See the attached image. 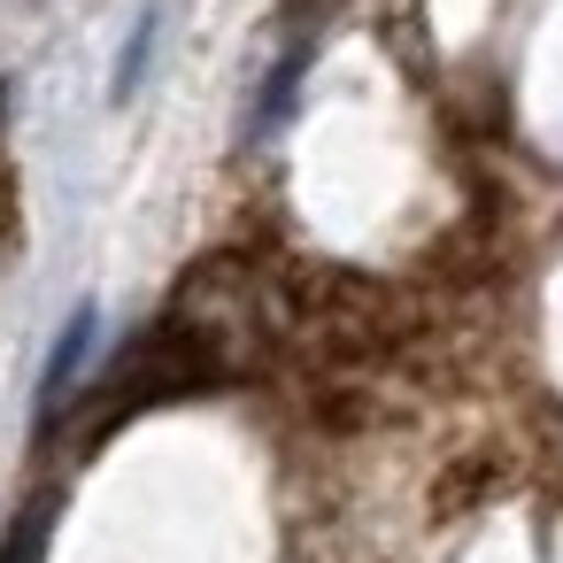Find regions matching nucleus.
I'll return each mask as SVG.
<instances>
[{
  "mask_svg": "<svg viewBox=\"0 0 563 563\" xmlns=\"http://www.w3.org/2000/svg\"><path fill=\"white\" fill-rule=\"evenodd\" d=\"M155 40H163V9L147 0V9L132 16V40L117 47V78H109V101H132V93L147 86V70H155Z\"/></svg>",
  "mask_w": 563,
  "mask_h": 563,
  "instance_id": "f03ea898",
  "label": "nucleus"
},
{
  "mask_svg": "<svg viewBox=\"0 0 563 563\" xmlns=\"http://www.w3.org/2000/svg\"><path fill=\"white\" fill-rule=\"evenodd\" d=\"M47 525H55V501H32L9 532V548H0V563H40L47 555Z\"/></svg>",
  "mask_w": 563,
  "mask_h": 563,
  "instance_id": "20e7f679",
  "label": "nucleus"
},
{
  "mask_svg": "<svg viewBox=\"0 0 563 563\" xmlns=\"http://www.w3.org/2000/svg\"><path fill=\"white\" fill-rule=\"evenodd\" d=\"M93 340H101V309L93 301H78L70 309V324H63V340L47 347V378H40V417H55L78 386H86V355H93Z\"/></svg>",
  "mask_w": 563,
  "mask_h": 563,
  "instance_id": "f257e3e1",
  "label": "nucleus"
},
{
  "mask_svg": "<svg viewBox=\"0 0 563 563\" xmlns=\"http://www.w3.org/2000/svg\"><path fill=\"white\" fill-rule=\"evenodd\" d=\"M301 70H309V47H286V55L271 63V86H263V101H255V117H247V140H278V124H286V109H294Z\"/></svg>",
  "mask_w": 563,
  "mask_h": 563,
  "instance_id": "7ed1b4c3",
  "label": "nucleus"
}]
</instances>
